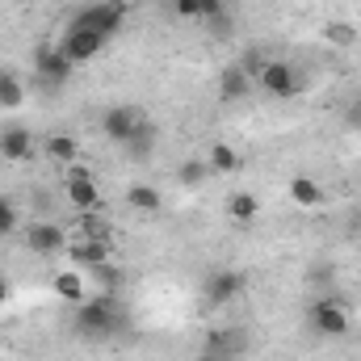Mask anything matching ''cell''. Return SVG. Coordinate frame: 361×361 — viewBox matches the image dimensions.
I'll return each mask as SVG.
<instances>
[{
  "label": "cell",
  "mask_w": 361,
  "mask_h": 361,
  "mask_svg": "<svg viewBox=\"0 0 361 361\" xmlns=\"http://www.w3.org/2000/svg\"><path fill=\"white\" fill-rule=\"evenodd\" d=\"M126 324V311H122V302L114 298V294H92L85 302H76V332L85 336V341H109L118 328Z\"/></svg>",
  "instance_id": "obj_1"
},
{
  "label": "cell",
  "mask_w": 361,
  "mask_h": 361,
  "mask_svg": "<svg viewBox=\"0 0 361 361\" xmlns=\"http://www.w3.org/2000/svg\"><path fill=\"white\" fill-rule=\"evenodd\" d=\"M307 319H311V328H315L319 336H332V341L345 336L349 324H353V315H349V307H345L341 298H319V302H311Z\"/></svg>",
  "instance_id": "obj_2"
},
{
  "label": "cell",
  "mask_w": 361,
  "mask_h": 361,
  "mask_svg": "<svg viewBox=\"0 0 361 361\" xmlns=\"http://www.w3.org/2000/svg\"><path fill=\"white\" fill-rule=\"evenodd\" d=\"M76 21L89 25V30H97V34H105V38H114V34L126 25V0H97V4H85V8L76 13Z\"/></svg>",
  "instance_id": "obj_3"
},
{
  "label": "cell",
  "mask_w": 361,
  "mask_h": 361,
  "mask_svg": "<svg viewBox=\"0 0 361 361\" xmlns=\"http://www.w3.org/2000/svg\"><path fill=\"white\" fill-rule=\"evenodd\" d=\"M105 34H97V30H89V25H80V21H72L68 25V34H63V42H59V51L72 59V63H89V59H97L101 51H105Z\"/></svg>",
  "instance_id": "obj_4"
},
{
  "label": "cell",
  "mask_w": 361,
  "mask_h": 361,
  "mask_svg": "<svg viewBox=\"0 0 361 361\" xmlns=\"http://www.w3.org/2000/svg\"><path fill=\"white\" fill-rule=\"evenodd\" d=\"M63 193L76 210H97L101 206V189H97V177H92L85 164H68V177H63Z\"/></svg>",
  "instance_id": "obj_5"
},
{
  "label": "cell",
  "mask_w": 361,
  "mask_h": 361,
  "mask_svg": "<svg viewBox=\"0 0 361 361\" xmlns=\"http://www.w3.org/2000/svg\"><path fill=\"white\" fill-rule=\"evenodd\" d=\"M257 89H265L269 97H294V92H302V76H298L294 63H286V59H269L265 72L257 76Z\"/></svg>",
  "instance_id": "obj_6"
},
{
  "label": "cell",
  "mask_w": 361,
  "mask_h": 361,
  "mask_svg": "<svg viewBox=\"0 0 361 361\" xmlns=\"http://www.w3.org/2000/svg\"><path fill=\"white\" fill-rule=\"evenodd\" d=\"M143 122H147V114H143V109H135V105H114V109H105L101 130H105V139H114V143H122V147H126Z\"/></svg>",
  "instance_id": "obj_7"
},
{
  "label": "cell",
  "mask_w": 361,
  "mask_h": 361,
  "mask_svg": "<svg viewBox=\"0 0 361 361\" xmlns=\"http://www.w3.org/2000/svg\"><path fill=\"white\" fill-rule=\"evenodd\" d=\"M72 68H76V63H72L59 47H47V42H42V47L34 51V72H38L42 85H55V89L68 85V80H72Z\"/></svg>",
  "instance_id": "obj_8"
},
{
  "label": "cell",
  "mask_w": 361,
  "mask_h": 361,
  "mask_svg": "<svg viewBox=\"0 0 361 361\" xmlns=\"http://www.w3.org/2000/svg\"><path fill=\"white\" fill-rule=\"evenodd\" d=\"M248 290V277L240 269H214L206 281H202V298L206 302H214V307H223V302H231V298H240Z\"/></svg>",
  "instance_id": "obj_9"
},
{
  "label": "cell",
  "mask_w": 361,
  "mask_h": 361,
  "mask_svg": "<svg viewBox=\"0 0 361 361\" xmlns=\"http://www.w3.org/2000/svg\"><path fill=\"white\" fill-rule=\"evenodd\" d=\"M109 257H114V240H92V235H72L68 240V261L85 273L105 265Z\"/></svg>",
  "instance_id": "obj_10"
},
{
  "label": "cell",
  "mask_w": 361,
  "mask_h": 361,
  "mask_svg": "<svg viewBox=\"0 0 361 361\" xmlns=\"http://www.w3.org/2000/svg\"><path fill=\"white\" fill-rule=\"evenodd\" d=\"M25 248L34 257H55V252H68V235L59 223H30L25 227Z\"/></svg>",
  "instance_id": "obj_11"
},
{
  "label": "cell",
  "mask_w": 361,
  "mask_h": 361,
  "mask_svg": "<svg viewBox=\"0 0 361 361\" xmlns=\"http://www.w3.org/2000/svg\"><path fill=\"white\" fill-rule=\"evenodd\" d=\"M38 147H42V143H38L25 126H8V130L0 135V156H4V160H17V164H21V160H30Z\"/></svg>",
  "instance_id": "obj_12"
},
{
  "label": "cell",
  "mask_w": 361,
  "mask_h": 361,
  "mask_svg": "<svg viewBox=\"0 0 361 361\" xmlns=\"http://www.w3.org/2000/svg\"><path fill=\"white\" fill-rule=\"evenodd\" d=\"M244 345H248V341H244V332H240V328H210V332H206V341H202V353H214V357L231 361Z\"/></svg>",
  "instance_id": "obj_13"
},
{
  "label": "cell",
  "mask_w": 361,
  "mask_h": 361,
  "mask_svg": "<svg viewBox=\"0 0 361 361\" xmlns=\"http://www.w3.org/2000/svg\"><path fill=\"white\" fill-rule=\"evenodd\" d=\"M227 219H231L235 227H248V223H257V219H261V202H257V193H248V189H235V193L227 197Z\"/></svg>",
  "instance_id": "obj_14"
},
{
  "label": "cell",
  "mask_w": 361,
  "mask_h": 361,
  "mask_svg": "<svg viewBox=\"0 0 361 361\" xmlns=\"http://www.w3.org/2000/svg\"><path fill=\"white\" fill-rule=\"evenodd\" d=\"M126 206H130V210H139V214H160V210H164V197H160V189H156V185L135 180V185L126 189Z\"/></svg>",
  "instance_id": "obj_15"
},
{
  "label": "cell",
  "mask_w": 361,
  "mask_h": 361,
  "mask_svg": "<svg viewBox=\"0 0 361 361\" xmlns=\"http://www.w3.org/2000/svg\"><path fill=\"white\" fill-rule=\"evenodd\" d=\"M51 286H55V294L63 298V302H85L89 298V290H85V269H63V273H55L51 277Z\"/></svg>",
  "instance_id": "obj_16"
},
{
  "label": "cell",
  "mask_w": 361,
  "mask_h": 361,
  "mask_svg": "<svg viewBox=\"0 0 361 361\" xmlns=\"http://www.w3.org/2000/svg\"><path fill=\"white\" fill-rule=\"evenodd\" d=\"M252 85H257V80H252V76L235 63V68H227V72L219 76V97H223V101H244Z\"/></svg>",
  "instance_id": "obj_17"
},
{
  "label": "cell",
  "mask_w": 361,
  "mask_h": 361,
  "mask_svg": "<svg viewBox=\"0 0 361 361\" xmlns=\"http://www.w3.org/2000/svg\"><path fill=\"white\" fill-rule=\"evenodd\" d=\"M290 202H294V206H302V210L324 206V189H319V180H315V177H294V180H290Z\"/></svg>",
  "instance_id": "obj_18"
},
{
  "label": "cell",
  "mask_w": 361,
  "mask_h": 361,
  "mask_svg": "<svg viewBox=\"0 0 361 361\" xmlns=\"http://www.w3.org/2000/svg\"><path fill=\"white\" fill-rule=\"evenodd\" d=\"M42 152L51 160H59V164H80V143L72 135H47L42 139Z\"/></svg>",
  "instance_id": "obj_19"
},
{
  "label": "cell",
  "mask_w": 361,
  "mask_h": 361,
  "mask_svg": "<svg viewBox=\"0 0 361 361\" xmlns=\"http://www.w3.org/2000/svg\"><path fill=\"white\" fill-rule=\"evenodd\" d=\"M206 164H210V173H214V177H219V173H240V152H235L231 143H210Z\"/></svg>",
  "instance_id": "obj_20"
},
{
  "label": "cell",
  "mask_w": 361,
  "mask_h": 361,
  "mask_svg": "<svg viewBox=\"0 0 361 361\" xmlns=\"http://www.w3.org/2000/svg\"><path fill=\"white\" fill-rule=\"evenodd\" d=\"M210 177H214V173H210V164H206V160H180V164H177V180L185 185V189H202Z\"/></svg>",
  "instance_id": "obj_21"
},
{
  "label": "cell",
  "mask_w": 361,
  "mask_h": 361,
  "mask_svg": "<svg viewBox=\"0 0 361 361\" xmlns=\"http://www.w3.org/2000/svg\"><path fill=\"white\" fill-rule=\"evenodd\" d=\"M76 235H92V240H114V223L97 219V210H80V223H76Z\"/></svg>",
  "instance_id": "obj_22"
},
{
  "label": "cell",
  "mask_w": 361,
  "mask_h": 361,
  "mask_svg": "<svg viewBox=\"0 0 361 361\" xmlns=\"http://www.w3.org/2000/svg\"><path fill=\"white\" fill-rule=\"evenodd\" d=\"M25 101V85L13 72H0V109H17Z\"/></svg>",
  "instance_id": "obj_23"
},
{
  "label": "cell",
  "mask_w": 361,
  "mask_h": 361,
  "mask_svg": "<svg viewBox=\"0 0 361 361\" xmlns=\"http://www.w3.org/2000/svg\"><path fill=\"white\" fill-rule=\"evenodd\" d=\"M324 38L336 42V47H353V42H357V25H349V21H328V25H324Z\"/></svg>",
  "instance_id": "obj_24"
},
{
  "label": "cell",
  "mask_w": 361,
  "mask_h": 361,
  "mask_svg": "<svg viewBox=\"0 0 361 361\" xmlns=\"http://www.w3.org/2000/svg\"><path fill=\"white\" fill-rule=\"evenodd\" d=\"M152 143H156V126L143 122V126L135 130V139L126 143V152H130V156H152Z\"/></svg>",
  "instance_id": "obj_25"
},
{
  "label": "cell",
  "mask_w": 361,
  "mask_h": 361,
  "mask_svg": "<svg viewBox=\"0 0 361 361\" xmlns=\"http://www.w3.org/2000/svg\"><path fill=\"white\" fill-rule=\"evenodd\" d=\"M265 63H269V55H265L261 47H248V51H244V59H240V68H244V72H248L252 80H257V76L265 72Z\"/></svg>",
  "instance_id": "obj_26"
},
{
  "label": "cell",
  "mask_w": 361,
  "mask_h": 361,
  "mask_svg": "<svg viewBox=\"0 0 361 361\" xmlns=\"http://www.w3.org/2000/svg\"><path fill=\"white\" fill-rule=\"evenodd\" d=\"M89 273L101 281V290H105V294L122 286V269H118V265H109V261H105V265H97V269H89Z\"/></svg>",
  "instance_id": "obj_27"
},
{
  "label": "cell",
  "mask_w": 361,
  "mask_h": 361,
  "mask_svg": "<svg viewBox=\"0 0 361 361\" xmlns=\"http://www.w3.org/2000/svg\"><path fill=\"white\" fill-rule=\"evenodd\" d=\"M17 223H21L17 206H13L8 197H0V235H13V231H17Z\"/></svg>",
  "instance_id": "obj_28"
},
{
  "label": "cell",
  "mask_w": 361,
  "mask_h": 361,
  "mask_svg": "<svg viewBox=\"0 0 361 361\" xmlns=\"http://www.w3.org/2000/svg\"><path fill=\"white\" fill-rule=\"evenodd\" d=\"M173 13L180 21H202V0H173Z\"/></svg>",
  "instance_id": "obj_29"
},
{
  "label": "cell",
  "mask_w": 361,
  "mask_h": 361,
  "mask_svg": "<svg viewBox=\"0 0 361 361\" xmlns=\"http://www.w3.org/2000/svg\"><path fill=\"white\" fill-rule=\"evenodd\" d=\"M202 21H227V4L223 0H202Z\"/></svg>",
  "instance_id": "obj_30"
},
{
  "label": "cell",
  "mask_w": 361,
  "mask_h": 361,
  "mask_svg": "<svg viewBox=\"0 0 361 361\" xmlns=\"http://www.w3.org/2000/svg\"><path fill=\"white\" fill-rule=\"evenodd\" d=\"M8 294H13V286H8V277H4V273H0V307H4V302H8Z\"/></svg>",
  "instance_id": "obj_31"
},
{
  "label": "cell",
  "mask_w": 361,
  "mask_h": 361,
  "mask_svg": "<svg viewBox=\"0 0 361 361\" xmlns=\"http://www.w3.org/2000/svg\"><path fill=\"white\" fill-rule=\"evenodd\" d=\"M197 361H227V357H214V353H197Z\"/></svg>",
  "instance_id": "obj_32"
}]
</instances>
